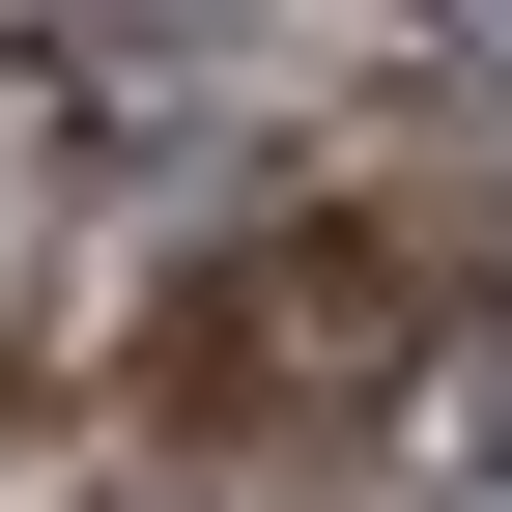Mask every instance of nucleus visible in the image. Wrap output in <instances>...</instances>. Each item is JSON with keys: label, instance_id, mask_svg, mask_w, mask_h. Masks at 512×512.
I'll use <instances>...</instances> for the list:
<instances>
[{"label": "nucleus", "instance_id": "nucleus-2", "mask_svg": "<svg viewBox=\"0 0 512 512\" xmlns=\"http://www.w3.org/2000/svg\"><path fill=\"white\" fill-rule=\"evenodd\" d=\"M456 57H512V0H456Z\"/></svg>", "mask_w": 512, "mask_h": 512}, {"label": "nucleus", "instance_id": "nucleus-1", "mask_svg": "<svg viewBox=\"0 0 512 512\" xmlns=\"http://www.w3.org/2000/svg\"><path fill=\"white\" fill-rule=\"evenodd\" d=\"M370 342H399V256L370 228H256L228 285H171V399L200 427H342Z\"/></svg>", "mask_w": 512, "mask_h": 512}]
</instances>
